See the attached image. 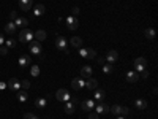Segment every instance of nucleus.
<instances>
[{
	"label": "nucleus",
	"instance_id": "obj_1",
	"mask_svg": "<svg viewBox=\"0 0 158 119\" xmlns=\"http://www.w3.org/2000/svg\"><path fill=\"white\" fill-rule=\"evenodd\" d=\"M33 32L32 30H29V29H22L21 32H19V37H18V40L21 43H32L33 42Z\"/></svg>",
	"mask_w": 158,
	"mask_h": 119
},
{
	"label": "nucleus",
	"instance_id": "obj_24",
	"mask_svg": "<svg viewBox=\"0 0 158 119\" xmlns=\"http://www.w3.org/2000/svg\"><path fill=\"white\" fill-rule=\"evenodd\" d=\"M33 37H35L36 42H43V40H46V32L44 30H36L33 33Z\"/></svg>",
	"mask_w": 158,
	"mask_h": 119
},
{
	"label": "nucleus",
	"instance_id": "obj_42",
	"mask_svg": "<svg viewBox=\"0 0 158 119\" xmlns=\"http://www.w3.org/2000/svg\"><path fill=\"white\" fill-rule=\"evenodd\" d=\"M3 43H5V35H3V33H0V46H2Z\"/></svg>",
	"mask_w": 158,
	"mask_h": 119
},
{
	"label": "nucleus",
	"instance_id": "obj_31",
	"mask_svg": "<svg viewBox=\"0 0 158 119\" xmlns=\"http://www.w3.org/2000/svg\"><path fill=\"white\" fill-rule=\"evenodd\" d=\"M146 37H147L149 40H153V38H155V30H153V29H146Z\"/></svg>",
	"mask_w": 158,
	"mask_h": 119
},
{
	"label": "nucleus",
	"instance_id": "obj_4",
	"mask_svg": "<svg viewBox=\"0 0 158 119\" xmlns=\"http://www.w3.org/2000/svg\"><path fill=\"white\" fill-rule=\"evenodd\" d=\"M6 87H10V90H21V81L18 78H10V81L6 83Z\"/></svg>",
	"mask_w": 158,
	"mask_h": 119
},
{
	"label": "nucleus",
	"instance_id": "obj_45",
	"mask_svg": "<svg viewBox=\"0 0 158 119\" xmlns=\"http://www.w3.org/2000/svg\"><path fill=\"white\" fill-rule=\"evenodd\" d=\"M118 119H125V117H118Z\"/></svg>",
	"mask_w": 158,
	"mask_h": 119
},
{
	"label": "nucleus",
	"instance_id": "obj_43",
	"mask_svg": "<svg viewBox=\"0 0 158 119\" xmlns=\"http://www.w3.org/2000/svg\"><path fill=\"white\" fill-rule=\"evenodd\" d=\"M3 89H6V83L0 81V90H3Z\"/></svg>",
	"mask_w": 158,
	"mask_h": 119
},
{
	"label": "nucleus",
	"instance_id": "obj_37",
	"mask_svg": "<svg viewBox=\"0 0 158 119\" xmlns=\"http://www.w3.org/2000/svg\"><path fill=\"white\" fill-rule=\"evenodd\" d=\"M6 52H8V48H6L5 45H2V46H0V54H2V56H5Z\"/></svg>",
	"mask_w": 158,
	"mask_h": 119
},
{
	"label": "nucleus",
	"instance_id": "obj_44",
	"mask_svg": "<svg viewBox=\"0 0 158 119\" xmlns=\"http://www.w3.org/2000/svg\"><path fill=\"white\" fill-rule=\"evenodd\" d=\"M97 62H98L100 65H103V64H104V62H106V60H104V57H98V60H97Z\"/></svg>",
	"mask_w": 158,
	"mask_h": 119
},
{
	"label": "nucleus",
	"instance_id": "obj_2",
	"mask_svg": "<svg viewBox=\"0 0 158 119\" xmlns=\"http://www.w3.org/2000/svg\"><path fill=\"white\" fill-rule=\"evenodd\" d=\"M56 97H57L59 102H68V100H71V95H70V92L67 89H59L56 92Z\"/></svg>",
	"mask_w": 158,
	"mask_h": 119
},
{
	"label": "nucleus",
	"instance_id": "obj_5",
	"mask_svg": "<svg viewBox=\"0 0 158 119\" xmlns=\"http://www.w3.org/2000/svg\"><path fill=\"white\" fill-rule=\"evenodd\" d=\"M65 21H67V27H68L70 30H76V29L79 27V21H77L76 16H70V18H67Z\"/></svg>",
	"mask_w": 158,
	"mask_h": 119
},
{
	"label": "nucleus",
	"instance_id": "obj_10",
	"mask_svg": "<svg viewBox=\"0 0 158 119\" xmlns=\"http://www.w3.org/2000/svg\"><path fill=\"white\" fill-rule=\"evenodd\" d=\"M117 59H118V54H117V51H114V49H111V51H108V54H106V59L104 60H108V64H114V62H117Z\"/></svg>",
	"mask_w": 158,
	"mask_h": 119
},
{
	"label": "nucleus",
	"instance_id": "obj_41",
	"mask_svg": "<svg viewBox=\"0 0 158 119\" xmlns=\"http://www.w3.org/2000/svg\"><path fill=\"white\" fill-rule=\"evenodd\" d=\"M71 13H73V16H76L77 13H79V8L77 7H73V10H71Z\"/></svg>",
	"mask_w": 158,
	"mask_h": 119
},
{
	"label": "nucleus",
	"instance_id": "obj_38",
	"mask_svg": "<svg viewBox=\"0 0 158 119\" xmlns=\"http://www.w3.org/2000/svg\"><path fill=\"white\" fill-rule=\"evenodd\" d=\"M139 78H144V79L149 78V70H142V72H141V75H139Z\"/></svg>",
	"mask_w": 158,
	"mask_h": 119
},
{
	"label": "nucleus",
	"instance_id": "obj_25",
	"mask_svg": "<svg viewBox=\"0 0 158 119\" xmlns=\"http://www.w3.org/2000/svg\"><path fill=\"white\" fill-rule=\"evenodd\" d=\"M13 22H15V25H16V27H25V25L29 24V21L25 19V18H18L16 21H13Z\"/></svg>",
	"mask_w": 158,
	"mask_h": 119
},
{
	"label": "nucleus",
	"instance_id": "obj_3",
	"mask_svg": "<svg viewBox=\"0 0 158 119\" xmlns=\"http://www.w3.org/2000/svg\"><path fill=\"white\" fill-rule=\"evenodd\" d=\"M146 65H147L146 57H136L135 59V68H136L138 73H141L142 70H146Z\"/></svg>",
	"mask_w": 158,
	"mask_h": 119
},
{
	"label": "nucleus",
	"instance_id": "obj_34",
	"mask_svg": "<svg viewBox=\"0 0 158 119\" xmlns=\"http://www.w3.org/2000/svg\"><path fill=\"white\" fill-rule=\"evenodd\" d=\"M18 18H19V16H18V11H11V13H10V19H11V22H13V21H16Z\"/></svg>",
	"mask_w": 158,
	"mask_h": 119
},
{
	"label": "nucleus",
	"instance_id": "obj_40",
	"mask_svg": "<svg viewBox=\"0 0 158 119\" xmlns=\"http://www.w3.org/2000/svg\"><path fill=\"white\" fill-rule=\"evenodd\" d=\"M89 119H98V114H97L95 111H92V113L89 114Z\"/></svg>",
	"mask_w": 158,
	"mask_h": 119
},
{
	"label": "nucleus",
	"instance_id": "obj_27",
	"mask_svg": "<svg viewBox=\"0 0 158 119\" xmlns=\"http://www.w3.org/2000/svg\"><path fill=\"white\" fill-rule=\"evenodd\" d=\"M30 75L35 76V78L40 75V67H38V65H32V67H30Z\"/></svg>",
	"mask_w": 158,
	"mask_h": 119
},
{
	"label": "nucleus",
	"instance_id": "obj_22",
	"mask_svg": "<svg viewBox=\"0 0 158 119\" xmlns=\"http://www.w3.org/2000/svg\"><path fill=\"white\" fill-rule=\"evenodd\" d=\"M135 107H136L138 110L142 111V110H146V108H147V102L144 100V99H136V100H135Z\"/></svg>",
	"mask_w": 158,
	"mask_h": 119
},
{
	"label": "nucleus",
	"instance_id": "obj_26",
	"mask_svg": "<svg viewBox=\"0 0 158 119\" xmlns=\"http://www.w3.org/2000/svg\"><path fill=\"white\" fill-rule=\"evenodd\" d=\"M27 99H29V95H27V92H24V90H18V100L19 102H27Z\"/></svg>",
	"mask_w": 158,
	"mask_h": 119
},
{
	"label": "nucleus",
	"instance_id": "obj_15",
	"mask_svg": "<svg viewBox=\"0 0 158 119\" xmlns=\"http://www.w3.org/2000/svg\"><path fill=\"white\" fill-rule=\"evenodd\" d=\"M18 62H19V67L24 68V67H29V65L32 64V59H30L29 56H21Z\"/></svg>",
	"mask_w": 158,
	"mask_h": 119
},
{
	"label": "nucleus",
	"instance_id": "obj_21",
	"mask_svg": "<svg viewBox=\"0 0 158 119\" xmlns=\"http://www.w3.org/2000/svg\"><path fill=\"white\" fill-rule=\"evenodd\" d=\"M70 45L73 46V48H82V38H79V37H73L71 40H70Z\"/></svg>",
	"mask_w": 158,
	"mask_h": 119
},
{
	"label": "nucleus",
	"instance_id": "obj_23",
	"mask_svg": "<svg viewBox=\"0 0 158 119\" xmlns=\"http://www.w3.org/2000/svg\"><path fill=\"white\" fill-rule=\"evenodd\" d=\"M35 105H36V108H38V110H44V108H46V105H48V99H36Z\"/></svg>",
	"mask_w": 158,
	"mask_h": 119
},
{
	"label": "nucleus",
	"instance_id": "obj_9",
	"mask_svg": "<svg viewBox=\"0 0 158 119\" xmlns=\"http://www.w3.org/2000/svg\"><path fill=\"white\" fill-rule=\"evenodd\" d=\"M29 49H30L32 54H35V56H40V54H41V45H40V42H36V40L30 43Z\"/></svg>",
	"mask_w": 158,
	"mask_h": 119
},
{
	"label": "nucleus",
	"instance_id": "obj_6",
	"mask_svg": "<svg viewBox=\"0 0 158 119\" xmlns=\"http://www.w3.org/2000/svg\"><path fill=\"white\" fill-rule=\"evenodd\" d=\"M94 110L97 114H106V113H109V105H106L104 102H100Z\"/></svg>",
	"mask_w": 158,
	"mask_h": 119
},
{
	"label": "nucleus",
	"instance_id": "obj_8",
	"mask_svg": "<svg viewBox=\"0 0 158 119\" xmlns=\"http://www.w3.org/2000/svg\"><path fill=\"white\" fill-rule=\"evenodd\" d=\"M56 46L59 48V49H62V51H65L68 54V49H67V40H65L62 35H59L57 38H56Z\"/></svg>",
	"mask_w": 158,
	"mask_h": 119
},
{
	"label": "nucleus",
	"instance_id": "obj_28",
	"mask_svg": "<svg viewBox=\"0 0 158 119\" xmlns=\"http://www.w3.org/2000/svg\"><path fill=\"white\" fill-rule=\"evenodd\" d=\"M120 108L122 107H118V105H112V107H109V111L112 114H120Z\"/></svg>",
	"mask_w": 158,
	"mask_h": 119
},
{
	"label": "nucleus",
	"instance_id": "obj_35",
	"mask_svg": "<svg viewBox=\"0 0 158 119\" xmlns=\"http://www.w3.org/2000/svg\"><path fill=\"white\" fill-rule=\"evenodd\" d=\"M24 119H38V117H36L33 113H25V114H24Z\"/></svg>",
	"mask_w": 158,
	"mask_h": 119
},
{
	"label": "nucleus",
	"instance_id": "obj_11",
	"mask_svg": "<svg viewBox=\"0 0 158 119\" xmlns=\"http://www.w3.org/2000/svg\"><path fill=\"white\" fill-rule=\"evenodd\" d=\"M44 11H46V8H44V5H43V3L35 5V8H33V18H40V16H43V15H44Z\"/></svg>",
	"mask_w": 158,
	"mask_h": 119
},
{
	"label": "nucleus",
	"instance_id": "obj_16",
	"mask_svg": "<svg viewBox=\"0 0 158 119\" xmlns=\"http://www.w3.org/2000/svg\"><path fill=\"white\" fill-rule=\"evenodd\" d=\"M104 97H106V92H104L103 89H95V94H94V99L100 103L104 100Z\"/></svg>",
	"mask_w": 158,
	"mask_h": 119
},
{
	"label": "nucleus",
	"instance_id": "obj_33",
	"mask_svg": "<svg viewBox=\"0 0 158 119\" xmlns=\"http://www.w3.org/2000/svg\"><path fill=\"white\" fill-rule=\"evenodd\" d=\"M79 56L87 59V48H79Z\"/></svg>",
	"mask_w": 158,
	"mask_h": 119
},
{
	"label": "nucleus",
	"instance_id": "obj_18",
	"mask_svg": "<svg viewBox=\"0 0 158 119\" xmlns=\"http://www.w3.org/2000/svg\"><path fill=\"white\" fill-rule=\"evenodd\" d=\"M65 113L67 114H73L74 113V100H68V102H65Z\"/></svg>",
	"mask_w": 158,
	"mask_h": 119
},
{
	"label": "nucleus",
	"instance_id": "obj_12",
	"mask_svg": "<svg viewBox=\"0 0 158 119\" xmlns=\"http://www.w3.org/2000/svg\"><path fill=\"white\" fill-rule=\"evenodd\" d=\"M84 84H85V81H84L82 78H73V81H71V86H73V89H74V90L82 89V87H84Z\"/></svg>",
	"mask_w": 158,
	"mask_h": 119
},
{
	"label": "nucleus",
	"instance_id": "obj_7",
	"mask_svg": "<svg viewBox=\"0 0 158 119\" xmlns=\"http://www.w3.org/2000/svg\"><path fill=\"white\" fill-rule=\"evenodd\" d=\"M81 107H82L84 111H94V108H95V100H94V99H87V100H84V102L81 103Z\"/></svg>",
	"mask_w": 158,
	"mask_h": 119
},
{
	"label": "nucleus",
	"instance_id": "obj_14",
	"mask_svg": "<svg viewBox=\"0 0 158 119\" xmlns=\"http://www.w3.org/2000/svg\"><path fill=\"white\" fill-rule=\"evenodd\" d=\"M84 86L87 89H90V90H95V89H98V81H97V79H94V78H89Z\"/></svg>",
	"mask_w": 158,
	"mask_h": 119
},
{
	"label": "nucleus",
	"instance_id": "obj_20",
	"mask_svg": "<svg viewBox=\"0 0 158 119\" xmlns=\"http://www.w3.org/2000/svg\"><path fill=\"white\" fill-rule=\"evenodd\" d=\"M92 72H94V70H92L90 65H84V67L81 68V76L82 78H90L92 76Z\"/></svg>",
	"mask_w": 158,
	"mask_h": 119
},
{
	"label": "nucleus",
	"instance_id": "obj_13",
	"mask_svg": "<svg viewBox=\"0 0 158 119\" xmlns=\"http://www.w3.org/2000/svg\"><path fill=\"white\" fill-rule=\"evenodd\" d=\"M32 5H33L32 0H19V7H21L22 11H29V10H32Z\"/></svg>",
	"mask_w": 158,
	"mask_h": 119
},
{
	"label": "nucleus",
	"instance_id": "obj_29",
	"mask_svg": "<svg viewBox=\"0 0 158 119\" xmlns=\"http://www.w3.org/2000/svg\"><path fill=\"white\" fill-rule=\"evenodd\" d=\"M95 57H97V52H95V49L87 48V59H95Z\"/></svg>",
	"mask_w": 158,
	"mask_h": 119
},
{
	"label": "nucleus",
	"instance_id": "obj_39",
	"mask_svg": "<svg viewBox=\"0 0 158 119\" xmlns=\"http://www.w3.org/2000/svg\"><path fill=\"white\" fill-rule=\"evenodd\" d=\"M128 113H130V108H128V107H122V108H120V114L125 116V114H128Z\"/></svg>",
	"mask_w": 158,
	"mask_h": 119
},
{
	"label": "nucleus",
	"instance_id": "obj_36",
	"mask_svg": "<svg viewBox=\"0 0 158 119\" xmlns=\"http://www.w3.org/2000/svg\"><path fill=\"white\" fill-rule=\"evenodd\" d=\"M21 87H24V89H29V87H30V81H27V79H24V81L21 83Z\"/></svg>",
	"mask_w": 158,
	"mask_h": 119
},
{
	"label": "nucleus",
	"instance_id": "obj_30",
	"mask_svg": "<svg viewBox=\"0 0 158 119\" xmlns=\"http://www.w3.org/2000/svg\"><path fill=\"white\" fill-rule=\"evenodd\" d=\"M5 46H6V48H15V46H16V40L8 38L6 42H5Z\"/></svg>",
	"mask_w": 158,
	"mask_h": 119
},
{
	"label": "nucleus",
	"instance_id": "obj_17",
	"mask_svg": "<svg viewBox=\"0 0 158 119\" xmlns=\"http://www.w3.org/2000/svg\"><path fill=\"white\" fill-rule=\"evenodd\" d=\"M139 79V73L138 72H127V81L128 83H136Z\"/></svg>",
	"mask_w": 158,
	"mask_h": 119
},
{
	"label": "nucleus",
	"instance_id": "obj_19",
	"mask_svg": "<svg viewBox=\"0 0 158 119\" xmlns=\"http://www.w3.org/2000/svg\"><path fill=\"white\" fill-rule=\"evenodd\" d=\"M16 29H18V27L15 25V22H11V21L5 25V32H6L8 35H15V33H16Z\"/></svg>",
	"mask_w": 158,
	"mask_h": 119
},
{
	"label": "nucleus",
	"instance_id": "obj_32",
	"mask_svg": "<svg viewBox=\"0 0 158 119\" xmlns=\"http://www.w3.org/2000/svg\"><path fill=\"white\" fill-rule=\"evenodd\" d=\"M103 72H104V73H108V75H109V73H112V72H114V70H112V65H111V64L103 65Z\"/></svg>",
	"mask_w": 158,
	"mask_h": 119
}]
</instances>
